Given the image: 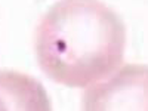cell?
Returning <instances> with one entry per match:
<instances>
[{"mask_svg":"<svg viewBox=\"0 0 148 111\" xmlns=\"http://www.w3.org/2000/svg\"><path fill=\"white\" fill-rule=\"evenodd\" d=\"M126 25L101 0H59L34 33L40 70L67 88L86 89L123 65Z\"/></svg>","mask_w":148,"mask_h":111,"instance_id":"1","label":"cell"},{"mask_svg":"<svg viewBox=\"0 0 148 111\" xmlns=\"http://www.w3.org/2000/svg\"><path fill=\"white\" fill-rule=\"evenodd\" d=\"M82 111H148V65H121L86 88Z\"/></svg>","mask_w":148,"mask_h":111,"instance_id":"2","label":"cell"},{"mask_svg":"<svg viewBox=\"0 0 148 111\" xmlns=\"http://www.w3.org/2000/svg\"><path fill=\"white\" fill-rule=\"evenodd\" d=\"M0 111H53L45 86L25 73L0 70Z\"/></svg>","mask_w":148,"mask_h":111,"instance_id":"3","label":"cell"}]
</instances>
